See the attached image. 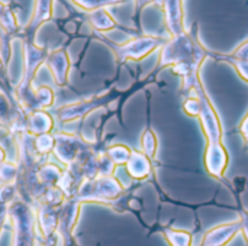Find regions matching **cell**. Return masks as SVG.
Segmentation results:
<instances>
[{
    "label": "cell",
    "instance_id": "12",
    "mask_svg": "<svg viewBox=\"0 0 248 246\" xmlns=\"http://www.w3.org/2000/svg\"><path fill=\"white\" fill-rule=\"evenodd\" d=\"M228 55H231L232 58H237V59H246V61H248V39L246 42H243L234 52H231Z\"/></svg>",
    "mask_w": 248,
    "mask_h": 246
},
{
    "label": "cell",
    "instance_id": "9",
    "mask_svg": "<svg viewBox=\"0 0 248 246\" xmlns=\"http://www.w3.org/2000/svg\"><path fill=\"white\" fill-rule=\"evenodd\" d=\"M208 57H212L218 61H224L227 64H231L235 71L238 72V75L248 83V61L246 59H237V58H232L231 55L228 54H218V52H212V51H208Z\"/></svg>",
    "mask_w": 248,
    "mask_h": 246
},
{
    "label": "cell",
    "instance_id": "3",
    "mask_svg": "<svg viewBox=\"0 0 248 246\" xmlns=\"http://www.w3.org/2000/svg\"><path fill=\"white\" fill-rule=\"evenodd\" d=\"M238 233H241V219L221 223L205 232L199 246H227Z\"/></svg>",
    "mask_w": 248,
    "mask_h": 246
},
{
    "label": "cell",
    "instance_id": "10",
    "mask_svg": "<svg viewBox=\"0 0 248 246\" xmlns=\"http://www.w3.org/2000/svg\"><path fill=\"white\" fill-rule=\"evenodd\" d=\"M131 152H132V149H129L125 145H115V146L109 148V151H108V154L110 157V161L113 164H116L118 167L126 165V162L131 158Z\"/></svg>",
    "mask_w": 248,
    "mask_h": 246
},
{
    "label": "cell",
    "instance_id": "5",
    "mask_svg": "<svg viewBox=\"0 0 248 246\" xmlns=\"http://www.w3.org/2000/svg\"><path fill=\"white\" fill-rule=\"evenodd\" d=\"M89 20L93 25V28L96 30H99L100 33L113 30L116 28V22L109 14V12L106 10V7H99V9L92 10L89 13Z\"/></svg>",
    "mask_w": 248,
    "mask_h": 246
},
{
    "label": "cell",
    "instance_id": "7",
    "mask_svg": "<svg viewBox=\"0 0 248 246\" xmlns=\"http://www.w3.org/2000/svg\"><path fill=\"white\" fill-rule=\"evenodd\" d=\"M48 65L52 70L54 77L57 78V81L60 84H62L67 78V70H68V58L64 52H54L49 59H48Z\"/></svg>",
    "mask_w": 248,
    "mask_h": 246
},
{
    "label": "cell",
    "instance_id": "11",
    "mask_svg": "<svg viewBox=\"0 0 248 246\" xmlns=\"http://www.w3.org/2000/svg\"><path fill=\"white\" fill-rule=\"evenodd\" d=\"M49 12H51V0H39L38 6H36V13H35L36 17H35V20L38 22V20L46 19Z\"/></svg>",
    "mask_w": 248,
    "mask_h": 246
},
{
    "label": "cell",
    "instance_id": "8",
    "mask_svg": "<svg viewBox=\"0 0 248 246\" xmlns=\"http://www.w3.org/2000/svg\"><path fill=\"white\" fill-rule=\"evenodd\" d=\"M157 149H158V141L157 135L153 130L151 126H147V129L141 135V151L151 159L154 161L157 157Z\"/></svg>",
    "mask_w": 248,
    "mask_h": 246
},
{
    "label": "cell",
    "instance_id": "13",
    "mask_svg": "<svg viewBox=\"0 0 248 246\" xmlns=\"http://www.w3.org/2000/svg\"><path fill=\"white\" fill-rule=\"evenodd\" d=\"M237 132L243 136L246 145L248 146V113L244 116V119L240 122V125H238V128H237Z\"/></svg>",
    "mask_w": 248,
    "mask_h": 246
},
{
    "label": "cell",
    "instance_id": "1",
    "mask_svg": "<svg viewBox=\"0 0 248 246\" xmlns=\"http://www.w3.org/2000/svg\"><path fill=\"white\" fill-rule=\"evenodd\" d=\"M192 91L193 93L183 103V110L189 116L198 117L201 120L206 139V148L203 154L206 173L217 180H224L230 162V155L224 145V129L221 119L201 80L192 88Z\"/></svg>",
    "mask_w": 248,
    "mask_h": 246
},
{
    "label": "cell",
    "instance_id": "2",
    "mask_svg": "<svg viewBox=\"0 0 248 246\" xmlns=\"http://www.w3.org/2000/svg\"><path fill=\"white\" fill-rule=\"evenodd\" d=\"M167 42V38H158V36H150V35H144V36H135L131 38L129 41L121 43V45H115L113 51L116 52L119 61H140L142 58H145L147 55H150L151 52H154L157 48L164 46Z\"/></svg>",
    "mask_w": 248,
    "mask_h": 246
},
{
    "label": "cell",
    "instance_id": "14",
    "mask_svg": "<svg viewBox=\"0 0 248 246\" xmlns=\"http://www.w3.org/2000/svg\"><path fill=\"white\" fill-rule=\"evenodd\" d=\"M240 219H241V233L246 239V244L248 245V212L243 210L240 215Z\"/></svg>",
    "mask_w": 248,
    "mask_h": 246
},
{
    "label": "cell",
    "instance_id": "4",
    "mask_svg": "<svg viewBox=\"0 0 248 246\" xmlns=\"http://www.w3.org/2000/svg\"><path fill=\"white\" fill-rule=\"evenodd\" d=\"M125 167L128 175L132 180H138V181L147 180L153 173V161L142 151H137V149H132L131 158Z\"/></svg>",
    "mask_w": 248,
    "mask_h": 246
},
{
    "label": "cell",
    "instance_id": "6",
    "mask_svg": "<svg viewBox=\"0 0 248 246\" xmlns=\"http://www.w3.org/2000/svg\"><path fill=\"white\" fill-rule=\"evenodd\" d=\"M170 246H193V235L187 231L174 229V228H163L160 231Z\"/></svg>",
    "mask_w": 248,
    "mask_h": 246
}]
</instances>
